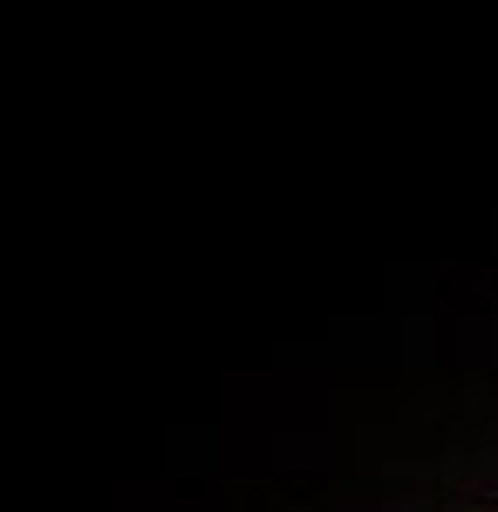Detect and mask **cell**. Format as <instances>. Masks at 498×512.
<instances>
[]
</instances>
